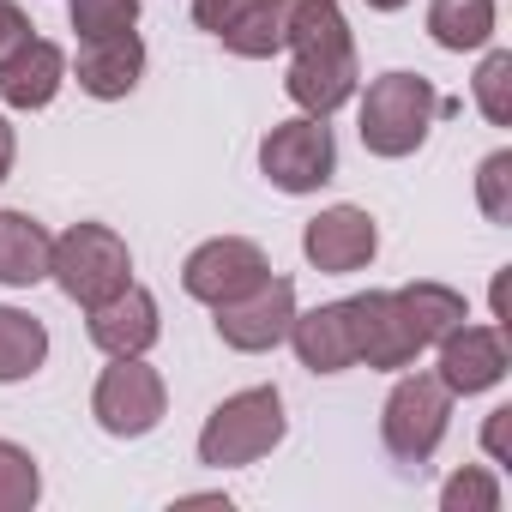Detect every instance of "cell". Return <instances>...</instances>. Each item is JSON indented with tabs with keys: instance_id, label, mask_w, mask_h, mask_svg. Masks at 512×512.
Segmentation results:
<instances>
[{
	"instance_id": "cell-11",
	"label": "cell",
	"mask_w": 512,
	"mask_h": 512,
	"mask_svg": "<svg viewBox=\"0 0 512 512\" xmlns=\"http://www.w3.org/2000/svg\"><path fill=\"white\" fill-rule=\"evenodd\" d=\"M302 253H308L314 272L350 278V272H362L374 253H380V229H374V217H368L362 205H326L320 217H308Z\"/></svg>"
},
{
	"instance_id": "cell-17",
	"label": "cell",
	"mask_w": 512,
	"mask_h": 512,
	"mask_svg": "<svg viewBox=\"0 0 512 512\" xmlns=\"http://www.w3.org/2000/svg\"><path fill=\"white\" fill-rule=\"evenodd\" d=\"M350 314H356V362L380 368V374H404L416 368V350L392 314V290H368V296H350Z\"/></svg>"
},
{
	"instance_id": "cell-4",
	"label": "cell",
	"mask_w": 512,
	"mask_h": 512,
	"mask_svg": "<svg viewBox=\"0 0 512 512\" xmlns=\"http://www.w3.org/2000/svg\"><path fill=\"white\" fill-rule=\"evenodd\" d=\"M49 278L61 284L67 302L97 308V302H109L115 290L133 284V253H127V241L109 223H73L67 235H55Z\"/></svg>"
},
{
	"instance_id": "cell-16",
	"label": "cell",
	"mask_w": 512,
	"mask_h": 512,
	"mask_svg": "<svg viewBox=\"0 0 512 512\" xmlns=\"http://www.w3.org/2000/svg\"><path fill=\"white\" fill-rule=\"evenodd\" d=\"M392 314H398V326H404V338H410V350H416V356H422V350H434L452 326H464V320H470L464 296H458L452 284H434V278L392 290Z\"/></svg>"
},
{
	"instance_id": "cell-28",
	"label": "cell",
	"mask_w": 512,
	"mask_h": 512,
	"mask_svg": "<svg viewBox=\"0 0 512 512\" xmlns=\"http://www.w3.org/2000/svg\"><path fill=\"white\" fill-rule=\"evenodd\" d=\"M31 43V19H25V7L19 0H0V61H7L13 49H25Z\"/></svg>"
},
{
	"instance_id": "cell-15",
	"label": "cell",
	"mask_w": 512,
	"mask_h": 512,
	"mask_svg": "<svg viewBox=\"0 0 512 512\" xmlns=\"http://www.w3.org/2000/svg\"><path fill=\"white\" fill-rule=\"evenodd\" d=\"M139 79H145V43H139V31L91 37V43L79 49V91H85V97L121 103Z\"/></svg>"
},
{
	"instance_id": "cell-3",
	"label": "cell",
	"mask_w": 512,
	"mask_h": 512,
	"mask_svg": "<svg viewBox=\"0 0 512 512\" xmlns=\"http://www.w3.org/2000/svg\"><path fill=\"white\" fill-rule=\"evenodd\" d=\"M284 434H290L284 392H278V386H247V392L223 398V404L205 416V428H199V464H211V470L260 464Z\"/></svg>"
},
{
	"instance_id": "cell-5",
	"label": "cell",
	"mask_w": 512,
	"mask_h": 512,
	"mask_svg": "<svg viewBox=\"0 0 512 512\" xmlns=\"http://www.w3.org/2000/svg\"><path fill=\"white\" fill-rule=\"evenodd\" d=\"M452 428V392L434 380V374H404L392 392H386V410H380V446L392 452V464L404 470H422L440 440Z\"/></svg>"
},
{
	"instance_id": "cell-14",
	"label": "cell",
	"mask_w": 512,
	"mask_h": 512,
	"mask_svg": "<svg viewBox=\"0 0 512 512\" xmlns=\"http://www.w3.org/2000/svg\"><path fill=\"white\" fill-rule=\"evenodd\" d=\"M61 85H67V55L49 37H31L25 49H13L7 61H0V103L7 109H25V115L49 109L61 97Z\"/></svg>"
},
{
	"instance_id": "cell-29",
	"label": "cell",
	"mask_w": 512,
	"mask_h": 512,
	"mask_svg": "<svg viewBox=\"0 0 512 512\" xmlns=\"http://www.w3.org/2000/svg\"><path fill=\"white\" fill-rule=\"evenodd\" d=\"M506 434H512V404L488 410V428H482V446H488V458H494V464H512V452H506Z\"/></svg>"
},
{
	"instance_id": "cell-24",
	"label": "cell",
	"mask_w": 512,
	"mask_h": 512,
	"mask_svg": "<svg viewBox=\"0 0 512 512\" xmlns=\"http://www.w3.org/2000/svg\"><path fill=\"white\" fill-rule=\"evenodd\" d=\"M67 19H73L79 43L115 37V31H133L139 25V0H67Z\"/></svg>"
},
{
	"instance_id": "cell-31",
	"label": "cell",
	"mask_w": 512,
	"mask_h": 512,
	"mask_svg": "<svg viewBox=\"0 0 512 512\" xmlns=\"http://www.w3.org/2000/svg\"><path fill=\"white\" fill-rule=\"evenodd\" d=\"M374 13H398V7H410V0H368Z\"/></svg>"
},
{
	"instance_id": "cell-26",
	"label": "cell",
	"mask_w": 512,
	"mask_h": 512,
	"mask_svg": "<svg viewBox=\"0 0 512 512\" xmlns=\"http://www.w3.org/2000/svg\"><path fill=\"white\" fill-rule=\"evenodd\" d=\"M440 512H500V482L488 476V470H458V476H446V488H440Z\"/></svg>"
},
{
	"instance_id": "cell-13",
	"label": "cell",
	"mask_w": 512,
	"mask_h": 512,
	"mask_svg": "<svg viewBox=\"0 0 512 512\" xmlns=\"http://www.w3.org/2000/svg\"><path fill=\"white\" fill-rule=\"evenodd\" d=\"M290 344H296V362L308 374H344V368H356V314H350V296L326 302V308H308V314L296 308Z\"/></svg>"
},
{
	"instance_id": "cell-12",
	"label": "cell",
	"mask_w": 512,
	"mask_h": 512,
	"mask_svg": "<svg viewBox=\"0 0 512 512\" xmlns=\"http://www.w3.org/2000/svg\"><path fill=\"white\" fill-rule=\"evenodd\" d=\"M85 332L103 356H145L157 338H163V320H157V296L145 284H127L115 290L109 302L85 308Z\"/></svg>"
},
{
	"instance_id": "cell-30",
	"label": "cell",
	"mask_w": 512,
	"mask_h": 512,
	"mask_svg": "<svg viewBox=\"0 0 512 512\" xmlns=\"http://www.w3.org/2000/svg\"><path fill=\"white\" fill-rule=\"evenodd\" d=\"M13 157H19V139H13V121L0 115V181L13 175Z\"/></svg>"
},
{
	"instance_id": "cell-2",
	"label": "cell",
	"mask_w": 512,
	"mask_h": 512,
	"mask_svg": "<svg viewBox=\"0 0 512 512\" xmlns=\"http://www.w3.org/2000/svg\"><path fill=\"white\" fill-rule=\"evenodd\" d=\"M458 103H446L434 91V79L422 73H380L368 91H362V115H356V133L374 157H410L428 145V127L440 115H452Z\"/></svg>"
},
{
	"instance_id": "cell-19",
	"label": "cell",
	"mask_w": 512,
	"mask_h": 512,
	"mask_svg": "<svg viewBox=\"0 0 512 512\" xmlns=\"http://www.w3.org/2000/svg\"><path fill=\"white\" fill-rule=\"evenodd\" d=\"M494 0H428V37L446 55H476L494 37Z\"/></svg>"
},
{
	"instance_id": "cell-20",
	"label": "cell",
	"mask_w": 512,
	"mask_h": 512,
	"mask_svg": "<svg viewBox=\"0 0 512 512\" xmlns=\"http://www.w3.org/2000/svg\"><path fill=\"white\" fill-rule=\"evenodd\" d=\"M49 362V326L25 308L0 302V386H19Z\"/></svg>"
},
{
	"instance_id": "cell-18",
	"label": "cell",
	"mask_w": 512,
	"mask_h": 512,
	"mask_svg": "<svg viewBox=\"0 0 512 512\" xmlns=\"http://www.w3.org/2000/svg\"><path fill=\"white\" fill-rule=\"evenodd\" d=\"M49 253H55V235L31 211H0V284L7 290L43 284L49 278Z\"/></svg>"
},
{
	"instance_id": "cell-8",
	"label": "cell",
	"mask_w": 512,
	"mask_h": 512,
	"mask_svg": "<svg viewBox=\"0 0 512 512\" xmlns=\"http://www.w3.org/2000/svg\"><path fill=\"white\" fill-rule=\"evenodd\" d=\"M211 314H217L211 326H217V338H223L229 350H241V356H266V350H278V344L290 338L296 284L278 278V272H266L253 290H241L235 302H217Z\"/></svg>"
},
{
	"instance_id": "cell-6",
	"label": "cell",
	"mask_w": 512,
	"mask_h": 512,
	"mask_svg": "<svg viewBox=\"0 0 512 512\" xmlns=\"http://www.w3.org/2000/svg\"><path fill=\"white\" fill-rule=\"evenodd\" d=\"M169 410V386L163 374L145 362V356H109V368L97 374V392H91V416L103 434L115 440H145Z\"/></svg>"
},
{
	"instance_id": "cell-10",
	"label": "cell",
	"mask_w": 512,
	"mask_h": 512,
	"mask_svg": "<svg viewBox=\"0 0 512 512\" xmlns=\"http://www.w3.org/2000/svg\"><path fill=\"white\" fill-rule=\"evenodd\" d=\"M506 338H500V326H452L440 344H434V380L452 392V398H476V392H488V386H500L506 380Z\"/></svg>"
},
{
	"instance_id": "cell-1",
	"label": "cell",
	"mask_w": 512,
	"mask_h": 512,
	"mask_svg": "<svg viewBox=\"0 0 512 512\" xmlns=\"http://www.w3.org/2000/svg\"><path fill=\"white\" fill-rule=\"evenodd\" d=\"M284 49H290V103L302 115H338L356 85H362V61H356V37L344 25L338 0H284Z\"/></svg>"
},
{
	"instance_id": "cell-21",
	"label": "cell",
	"mask_w": 512,
	"mask_h": 512,
	"mask_svg": "<svg viewBox=\"0 0 512 512\" xmlns=\"http://www.w3.org/2000/svg\"><path fill=\"white\" fill-rule=\"evenodd\" d=\"M217 43L229 55H241V61H272V55H284V0H260V7H247Z\"/></svg>"
},
{
	"instance_id": "cell-9",
	"label": "cell",
	"mask_w": 512,
	"mask_h": 512,
	"mask_svg": "<svg viewBox=\"0 0 512 512\" xmlns=\"http://www.w3.org/2000/svg\"><path fill=\"white\" fill-rule=\"evenodd\" d=\"M266 272H272V260H266L260 241H247V235H211V241H199V247L187 253L181 290H187L193 302L217 308V302H235L241 290H253Z\"/></svg>"
},
{
	"instance_id": "cell-27",
	"label": "cell",
	"mask_w": 512,
	"mask_h": 512,
	"mask_svg": "<svg viewBox=\"0 0 512 512\" xmlns=\"http://www.w3.org/2000/svg\"><path fill=\"white\" fill-rule=\"evenodd\" d=\"M247 7H260V0H193V25H199V31H211V37H223Z\"/></svg>"
},
{
	"instance_id": "cell-23",
	"label": "cell",
	"mask_w": 512,
	"mask_h": 512,
	"mask_svg": "<svg viewBox=\"0 0 512 512\" xmlns=\"http://www.w3.org/2000/svg\"><path fill=\"white\" fill-rule=\"evenodd\" d=\"M470 91H476L482 121L488 127H506L512 121V55L506 49H488L482 67H476V79H470Z\"/></svg>"
},
{
	"instance_id": "cell-22",
	"label": "cell",
	"mask_w": 512,
	"mask_h": 512,
	"mask_svg": "<svg viewBox=\"0 0 512 512\" xmlns=\"http://www.w3.org/2000/svg\"><path fill=\"white\" fill-rule=\"evenodd\" d=\"M43 500V470L19 440H0V512H31Z\"/></svg>"
},
{
	"instance_id": "cell-7",
	"label": "cell",
	"mask_w": 512,
	"mask_h": 512,
	"mask_svg": "<svg viewBox=\"0 0 512 512\" xmlns=\"http://www.w3.org/2000/svg\"><path fill=\"white\" fill-rule=\"evenodd\" d=\"M260 175L278 187V193H320L332 175H338V139L320 115H296V121H278L266 139H260Z\"/></svg>"
},
{
	"instance_id": "cell-25",
	"label": "cell",
	"mask_w": 512,
	"mask_h": 512,
	"mask_svg": "<svg viewBox=\"0 0 512 512\" xmlns=\"http://www.w3.org/2000/svg\"><path fill=\"white\" fill-rule=\"evenodd\" d=\"M476 205H482L488 223H512V151L482 157V169H476Z\"/></svg>"
}]
</instances>
